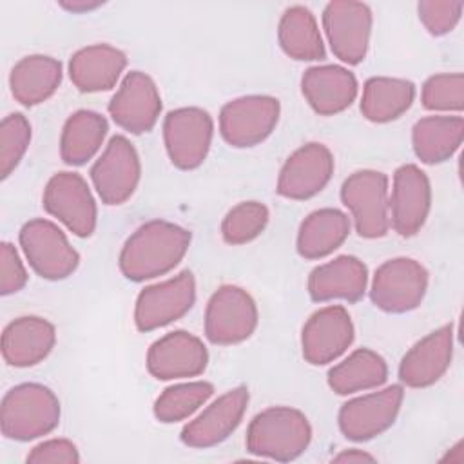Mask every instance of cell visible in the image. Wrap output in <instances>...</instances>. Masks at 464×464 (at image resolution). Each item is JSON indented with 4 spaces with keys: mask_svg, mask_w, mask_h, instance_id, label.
<instances>
[{
    "mask_svg": "<svg viewBox=\"0 0 464 464\" xmlns=\"http://www.w3.org/2000/svg\"><path fill=\"white\" fill-rule=\"evenodd\" d=\"M250 395L246 386H236L212 401L196 419L181 430V442L188 448L207 450L227 440L241 424Z\"/></svg>",
    "mask_w": 464,
    "mask_h": 464,
    "instance_id": "d6986e66",
    "label": "cell"
},
{
    "mask_svg": "<svg viewBox=\"0 0 464 464\" xmlns=\"http://www.w3.org/2000/svg\"><path fill=\"white\" fill-rule=\"evenodd\" d=\"M428 270L411 257H393L377 266L372 285V303L388 314L415 310L428 290Z\"/></svg>",
    "mask_w": 464,
    "mask_h": 464,
    "instance_id": "ba28073f",
    "label": "cell"
},
{
    "mask_svg": "<svg viewBox=\"0 0 464 464\" xmlns=\"http://www.w3.org/2000/svg\"><path fill=\"white\" fill-rule=\"evenodd\" d=\"M415 100V85L404 78L372 76L364 82L361 112L368 121L388 123L401 118Z\"/></svg>",
    "mask_w": 464,
    "mask_h": 464,
    "instance_id": "4dcf8cb0",
    "label": "cell"
},
{
    "mask_svg": "<svg viewBox=\"0 0 464 464\" xmlns=\"http://www.w3.org/2000/svg\"><path fill=\"white\" fill-rule=\"evenodd\" d=\"M56 344V328L44 317L22 315L2 334V357L9 366L29 368L42 362Z\"/></svg>",
    "mask_w": 464,
    "mask_h": 464,
    "instance_id": "cb8c5ba5",
    "label": "cell"
},
{
    "mask_svg": "<svg viewBox=\"0 0 464 464\" xmlns=\"http://www.w3.org/2000/svg\"><path fill=\"white\" fill-rule=\"evenodd\" d=\"M63 78L62 63L47 54H29L14 63L9 74V87L13 98L34 107L49 100L60 87Z\"/></svg>",
    "mask_w": 464,
    "mask_h": 464,
    "instance_id": "484cf974",
    "label": "cell"
},
{
    "mask_svg": "<svg viewBox=\"0 0 464 464\" xmlns=\"http://www.w3.org/2000/svg\"><path fill=\"white\" fill-rule=\"evenodd\" d=\"M25 265L13 243L4 241L0 245V294L11 295L20 292L27 285Z\"/></svg>",
    "mask_w": 464,
    "mask_h": 464,
    "instance_id": "74e56055",
    "label": "cell"
},
{
    "mask_svg": "<svg viewBox=\"0 0 464 464\" xmlns=\"http://www.w3.org/2000/svg\"><path fill=\"white\" fill-rule=\"evenodd\" d=\"M270 212L261 201H241L232 207L221 221V236L228 245H245L263 234Z\"/></svg>",
    "mask_w": 464,
    "mask_h": 464,
    "instance_id": "836d02e7",
    "label": "cell"
},
{
    "mask_svg": "<svg viewBox=\"0 0 464 464\" xmlns=\"http://www.w3.org/2000/svg\"><path fill=\"white\" fill-rule=\"evenodd\" d=\"M60 401L40 382L13 386L0 404V430L5 439L29 442L49 435L60 424Z\"/></svg>",
    "mask_w": 464,
    "mask_h": 464,
    "instance_id": "3957f363",
    "label": "cell"
},
{
    "mask_svg": "<svg viewBox=\"0 0 464 464\" xmlns=\"http://www.w3.org/2000/svg\"><path fill=\"white\" fill-rule=\"evenodd\" d=\"M127 67V56L114 45L94 44L78 49L69 60V78L80 92L111 91Z\"/></svg>",
    "mask_w": 464,
    "mask_h": 464,
    "instance_id": "d4e9b609",
    "label": "cell"
},
{
    "mask_svg": "<svg viewBox=\"0 0 464 464\" xmlns=\"http://www.w3.org/2000/svg\"><path fill=\"white\" fill-rule=\"evenodd\" d=\"M366 286L368 268L355 256H337L315 266L308 276V294L315 303L334 299L355 303L362 299Z\"/></svg>",
    "mask_w": 464,
    "mask_h": 464,
    "instance_id": "603a6c76",
    "label": "cell"
},
{
    "mask_svg": "<svg viewBox=\"0 0 464 464\" xmlns=\"http://www.w3.org/2000/svg\"><path fill=\"white\" fill-rule=\"evenodd\" d=\"M357 78L343 65H314L301 78V92L319 116H334L346 111L357 98Z\"/></svg>",
    "mask_w": 464,
    "mask_h": 464,
    "instance_id": "7402d4cb",
    "label": "cell"
},
{
    "mask_svg": "<svg viewBox=\"0 0 464 464\" xmlns=\"http://www.w3.org/2000/svg\"><path fill=\"white\" fill-rule=\"evenodd\" d=\"M464 2L460 0H422L417 4L419 20L433 36L451 33L460 22Z\"/></svg>",
    "mask_w": 464,
    "mask_h": 464,
    "instance_id": "8d00e7d4",
    "label": "cell"
},
{
    "mask_svg": "<svg viewBox=\"0 0 464 464\" xmlns=\"http://www.w3.org/2000/svg\"><path fill=\"white\" fill-rule=\"evenodd\" d=\"M102 0H62L60 7H63L69 13H89L98 7H102Z\"/></svg>",
    "mask_w": 464,
    "mask_h": 464,
    "instance_id": "60d3db41",
    "label": "cell"
},
{
    "mask_svg": "<svg viewBox=\"0 0 464 464\" xmlns=\"http://www.w3.org/2000/svg\"><path fill=\"white\" fill-rule=\"evenodd\" d=\"M29 464H78L80 453L69 439H49L36 444L25 457Z\"/></svg>",
    "mask_w": 464,
    "mask_h": 464,
    "instance_id": "f35d334b",
    "label": "cell"
},
{
    "mask_svg": "<svg viewBox=\"0 0 464 464\" xmlns=\"http://www.w3.org/2000/svg\"><path fill=\"white\" fill-rule=\"evenodd\" d=\"M350 218L339 208L310 212L297 230V254L304 259H323L334 254L350 236Z\"/></svg>",
    "mask_w": 464,
    "mask_h": 464,
    "instance_id": "4316f807",
    "label": "cell"
},
{
    "mask_svg": "<svg viewBox=\"0 0 464 464\" xmlns=\"http://www.w3.org/2000/svg\"><path fill=\"white\" fill-rule=\"evenodd\" d=\"M464 138L462 116H424L411 129V147L415 156L426 165L448 161Z\"/></svg>",
    "mask_w": 464,
    "mask_h": 464,
    "instance_id": "83f0119b",
    "label": "cell"
},
{
    "mask_svg": "<svg viewBox=\"0 0 464 464\" xmlns=\"http://www.w3.org/2000/svg\"><path fill=\"white\" fill-rule=\"evenodd\" d=\"M334 462H343V464H352V462H375V457L362 451V450H357V448H352V450H344L341 453H337L334 459Z\"/></svg>",
    "mask_w": 464,
    "mask_h": 464,
    "instance_id": "ab89813d",
    "label": "cell"
},
{
    "mask_svg": "<svg viewBox=\"0 0 464 464\" xmlns=\"http://www.w3.org/2000/svg\"><path fill=\"white\" fill-rule=\"evenodd\" d=\"M107 109L120 129L130 134H145L158 123L163 103L156 82L141 71H130L112 94Z\"/></svg>",
    "mask_w": 464,
    "mask_h": 464,
    "instance_id": "9a60e30c",
    "label": "cell"
},
{
    "mask_svg": "<svg viewBox=\"0 0 464 464\" xmlns=\"http://www.w3.org/2000/svg\"><path fill=\"white\" fill-rule=\"evenodd\" d=\"M404 399L401 384H392L346 401L339 413L337 424L341 433L353 442H366L393 426Z\"/></svg>",
    "mask_w": 464,
    "mask_h": 464,
    "instance_id": "8fae6325",
    "label": "cell"
},
{
    "mask_svg": "<svg viewBox=\"0 0 464 464\" xmlns=\"http://www.w3.org/2000/svg\"><path fill=\"white\" fill-rule=\"evenodd\" d=\"M109 123L96 111L80 109L72 112L62 129L60 158L71 167L85 165L102 149Z\"/></svg>",
    "mask_w": 464,
    "mask_h": 464,
    "instance_id": "f546056e",
    "label": "cell"
},
{
    "mask_svg": "<svg viewBox=\"0 0 464 464\" xmlns=\"http://www.w3.org/2000/svg\"><path fill=\"white\" fill-rule=\"evenodd\" d=\"M208 350L199 337L174 330L156 339L147 352V370L158 381L190 379L207 370Z\"/></svg>",
    "mask_w": 464,
    "mask_h": 464,
    "instance_id": "ffe728a7",
    "label": "cell"
},
{
    "mask_svg": "<svg viewBox=\"0 0 464 464\" xmlns=\"http://www.w3.org/2000/svg\"><path fill=\"white\" fill-rule=\"evenodd\" d=\"M373 14L362 2L334 0L323 9V29L330 49L343 63H361L370 47Z\"/></svg>",
    "mask_w": 464,
    "mask_h": 464,
    "instance_id": "30bf717a",
    "label": "cell"
},
{
    "mask_svg": "<svg viewBox=\"0 0 464 464\" xmlns=\"http://www.w3.org/2000/svg\"><path fill=\"white\" fill-rule=\"evenodd\" d=\"M141 178V161L134 145L116 134L91 167L92 187L105 205H121L136 192Z\"/></svg>",
    "mask_w": 464,
    "mask_h": 464,
    "instance_id": "5bb4252c",
    "label": "cell"
},
{
    "mask_svg": "<svg viewBox=\"0 0 464 464\" xmlns=\"http://www.w3.org/2000/svg\"><path fill=\"white\" fill-rule=\"evenodd\" d=\"M212 138V116L201 107H179L163 120L165 150L170 163L181 170L198 169L207 160Z\"/></svg>",
    "mask_w": 464,
    "mask_h": 464,
    "instance_id": "9c48e42d",
    "label": "cell"
},
{
    "mask_svg": "<svg viewBox=\"0 0 464 464\" xmlns=\"http://www.w3.org/2000/svg\"><path fill=\"white\" fill-rule=\"evenodd\" d=\"M453 344L455 328L451 323L424 335L401 359V382L410 388H428L435 384L451 364Z\"/></svg>",
    "mask_w": 464,
    "mask_h": 464,
    "instance_id": "44dd1931",
    "label": "cell"
},
{
    "mask_svg": "<svg viewBox=\"0 0 464 464\" xmlns=\"http://www.w3.org/2000/svg\"><path fill=\"white\" fill-rule=\"evenodd\" d=\"M259 312L252 295L237 285H221L205 308V337L230 346L246 341L257 328Z\"/></svg>",
    "mask_w": 464,
    "mask_h": 464,
    "instance_id": "8992f818",
    "label": "cell"
},
{
    "mask_svg": "<svg viewBox=\"0 0 464 464\" xmlns=\"http://www.w3.org/2000/svg\"><path fill=\"white\" fill-rule=\"evenodd\" d=\"M31 143V123L22 112L7 114L0 123V178L7 179L20 165Z\"/></svg>",
    "mask_w": 464,
    "mask_h": 464,
    "instance_id": "e575fe53",
    "label": "cell"
},
{
    "mask_svg": "<svg viewBox=\"0 0 464 464\" xmlns=\"http://www.w3.org/2000/svg\"><path fill=\"white\" fill-rule=\"evenodd\" d=\"M334 154L324 143H304L295 149L283 163L276 190L286 199H310L328 185L334 176Z\"/></svg>",
    "mask_w": 464,
    "mask_h": 464,
    "instance_id": "2e32d148",
    "label": "cell"
},
{
    "mask_svg": "<svg viewBox=\"0 0 464 464\" xmlns=\"http://www.w3.org/2000/svg\"><path fill=\"white\" fill-rule=\"evenodd\" d=\"M196 303V279L190 270L145 286L134 304V324L140 332L163 328L185 314Z\"/></svg>",
    "mask_w": 464,
    "mask_h": 464,
    "instance_id": "4fadbf2b",
    "label": "cell"
},
{
    "mask_svg": "<svg viewBox=\"0 0 464 464\" xmlns=\"http://www.w3.org/2000/svg\"><path fill=\"white\" fill-rule=\"evenodd\" d=\"M214 393V386L207 381L179 382L165 388L154 401V417L163 424L188 419Z\"/></svg>",
    "mask_w": 464,
    "mask_h": 464,
    "instance_id": "d6a6232c",
    "label": "cell"
},
{
    "mask_svg": "<svg viewBox=\"0 0 464 464\" xmlns=\"http://www.w3.org/2000/svg\"><path fill=\"white\" fill-rule=\"evenodd\" d=\"M281 103L268 94H248L230 100L219 112L221 138L236 149L263 143L277 127Z\"/></svg>",
    "mask_w": 464,
    "mask_h": 464,
    "instance_id": "52a82bcc",
    "label": "cell"
},
{
    "mask_svg": "<svg viewBox=\"0 0 464 464\" xmlns=\"http://www.w3.org/2000/svg\"><path fill=\"white\" fill-rule=\"evenodd\" d=\"M431 208V183L428 174L413 165H401L393 174L390 194V227L401 237L420 232Z\"/></svg>",
    "mask_w": 464,
    "mask_h": 464,
    "instance_id": "ac0fdd59",
    "label": "cell"
},
{
    "mask_svg": "<svg viewBox=\"0 0 464 464\" xmlns=\"http://www.w3.org/2000/svg\"><path fill=\"white\" fill-rule=\"evenodd\" d=\"M312 440V426L306 415L290 406H272L259 411L246 428V451L277 462L301 457Z\"/></svg>",
    "mask_w": 464,
    "mask_h": 464,
    "instance_id": "7a4b0ae2",
    "label": "cell"
},
{
    "mask_svg": "<svg viewBox=\"0 0 464 464\" xmlns=\"http://www.w3.org/2000/svg\"><path fill=\"white\" fill-rule=\"evenodd\" d=\"M388 379L386 361L370 348H357L328 370V386L337 395H352L379 388Z\"/></svg>",
    "mask_w": 464,
    "mask_h": 464,
    "instance_id": "1f68e13d",
    "label": "cell"
},
{
    "mask_svg": "<svg viewBox=\"0 0 464 464\" xmlns=\"http://www.w3.org/2000/svg\"><path fill=\"white\" fill-rule=\"evenodd\" d=\"M190 239V232L176 223L147 221L123 243L118 257L120 272L134 283L165 276L181 263Z\"/></svg>",
    "mask_w": 464,
    "mask_h": 464,
    "instance_id": "6da1fadb",
    "label": "cell"
},
{
    "mask_svg": "<svg viewBox=\"0 0 464 464\" xmlns=\"http://www.w3.org/2000/svg\"><path fill=\"white\" fill-rule=\"evenodd\" d=\"M355 328L348 310L330 304L314 312L301 330V350L306 362L323 366L337 361L353 343Z\"/></svg>",
    "mask_w": 464,
    "mask_h": 464,
    "instance_id": "e0dca14e",
    "label": "cell"
},
{
    "mask_svg": "<svg viewBox=\"0 0 464 464\" xmlns=\"http://www.w3.org/2000/svg\"><path fill=\"white\" fill-rule=\"evenodd\" d=\"M42 205L49 216L56 218L78 237H89L96 230V199L78 172L54 174L44 188Z\"/></svg>",
    "mask_w": 464,
    "mask_h": 464,
    "instance_id": "7c38bea8",
    "label": "cell"
},
{
    "mask_svg": "<svg viewBox=\"0 0 464 464\" xmlns=\"http://www.w3.org/2000/svg\"><path fill=\"white\" fill-rule=\"evenodd\" d=\"M277 42L283 53L297 62H317L326 56L317 20L304 5H290L283 11Z\"/></svg>",
    "mask_w": 464,
    "mask_h": 464,
    "instance_id": "f1b7e54d",
    "label": "cell"
},
{
    "mask_svg": "<svg viewBox=\"0 0 464 464\" xmlns=\"http://www.w3.org/2000/svg\"><path fill=\"white\" fill-rule=\"evenodd\" d=\"M422 107L435 112H462L464 76L460 72H440L430 76L420 89Z\"/></svg>",
    "mask_w": 464,
    "mask_h": 464,
    "instance_id": "d590c367",
    "label": "cell"
},
{
    "mask_svg": "<svg viewBox=\"0 0 464 464\" xmlns=\"http://www.w3.org/2000/svg\"><path fill=\"white\" fill-rule=\"evenodd\" d=\"M341 201L350 210L355 232L377 239L390 230L388 176L381 170L362 169L350 174L341 187Z\"/></svg>",
    "mask_w": 464,
    "mask_h": 464,
    "instance_id": "277c9868",
    "label": "cell"
},
{
    "mask_svg": "<svg viewBox=\"0 0 464 464\" xmlns=\"http://www.w3.org/2000/svg\"><path fill=\"white\" fill-rule=\"evenodd\" d=\"M18 241L29 266L42 279H67L80 265V254L69 243L65 232L49 219L36 218L24 223Z\"/></svg>",
    "mask_w": 464,
    "mask_h": 464,
    "instance_id": "5b68a950",
    "label": "cell"
}]
</instances>
